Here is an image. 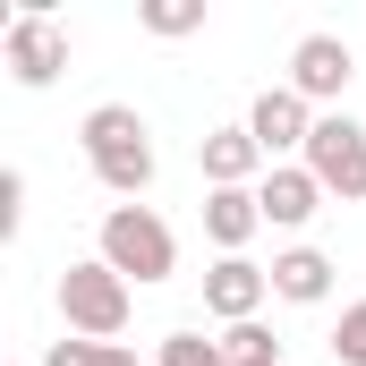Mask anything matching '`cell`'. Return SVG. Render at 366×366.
Here are the masks:
<instances>
[{
    "label": "cell",
    "instance_id": "cell-1",
    "mask_svg": "<svg viewBox=\"0 0 366 366\" xmlns=\"http://www.w3.org/2000/svg\"><path fill=\"white\" fill-rule=\"evenodd\" d=\"M77 145H86V162H94V179L111 187V196H145L154 187V137H145V119L128 111V102H94L86 111V128H77Z\"/></svg>",
    "mask_w": 366,
    "mask_h": 366
},
{
    "label": "cell",
    "instance_id": "cell-2",
    "mask_svg": "<svg viewBox=\"0 0 366 366\" xmlns=\"http://www.w3.org/2000/svg\"><path fill=\"white\" fill-rule=\"evenodd\" d=\"M102 264L145 290V281L179 273V239H171V222H162L154 204H111V213H102Z\"/></svg>",
    "mask_w": 366,
    "mask_h": 366
},
{
    "label": "cell",
    "instance_id": "cell-3",
    "mask_svg": "<svg viewBox=\"0 0 366 366\" xmlns=\"http://www.w3.org/2000/svg\"><path fill=\"white\" fill-rule=\"evenodd\" d=\"M60 315H69L77 341H119V332H128V281L111 273L102 256L69 264V273H60Z\"/></svg>",
    "mask_w": 366,
    "mask_h": 366
},
{
    "label": "cell",
    "instance_id": "cell-4",
    "mask_svg": "<svg viewBox=\"0 0 366 366\" xmlns=\"http://www.w3.org/2000/svg\"><path fill=\"white\" fill-rule=\"evenodd\" d=\"M298 162L315 171V187H324V196H341V204H358V196H366V128L350 119V111H324Z\"/></svg>",
    "mask_w": 366,
    "mask_h": 366
},
{
    "label": "cell",
    "instance_id": "cell-5",
    "mask_svg": "<svg viewBox=\"0 0 366 366\" xmlns=\"http://www.w3.org/2000/svg\"><path fill=\"white\" fill-rule=\"evenodd\" d=\"M0 60H9V77L17 86H60V69H69V34L43 17V9H17L9 17V34H0Z\"/></svg>",
    "mask_w": 366,
    "mask_h": 366
},
{
    "label": "cell",
    "instance_id": "cell-6",
    "mask_svg": "<svg viewBox=\"0 0 366 366\" xmlns=\"http://www.w3.org/2000/svg\"><path fill=\"white\" fill-rule=\"evenodd\" d=\"M350 77H358V51H350L341 34H298V43H290V77H281V86L307 94L315 111H324V102H341Z\"/></svg>",
    "mask_w": 366,
    "mask_h": 366
},
{
    "label": "cell",
    "instance_id": "cell-7",
    "mask_svg": "<svg viewBox=\"0 0 366 366\" xmlns=\"http://www.w3.org/2000/svg\"><path fill=\"white\" fill-rule=\"evenodd\" d=\"M315 102L307 94H290V86H264L256 94V111H247V137L264 145V162H290V154H307V137H315Z\"/></svg>",
    "mask_w": 366,
    "mask_h": 366
},
{
    "label": "cell",
    "instance_id": "cell-8",
    "mask_svg": "<svg viewBox=\"0 0 366 366\" xmlns=\"http://www.w3.org/2000/svg\"><path fill=\"white\" fill-rule=\"evenodd\" d=\"M273 298V264H247V256H222L204 273V315L222 324H256V307Z\"/></svg>",
    "mask_w": 366,
    "mask_h": 366
},
{
    "label": "cell",
    "instance_id": "cell-9",
    "mask_svg": "<svg viewBox=\"0 0 366 366\" xmlns=\"http://www.w3.org/2000/svg\"><path fill=\"white\" fill-rule=\"evenodd\" d=\"M196 171L213 187H256L273 162H264V145H256L247 119H239V128H204V137H196Z\"/></svg>",
    "mask_w": 366,
    "mask_h": 366
},
{
    "label": "cell",
    "instance_id": "cell-10",
    "mask_svg": "<svg viewBox=\"0 0 366 366\" xmlns=\"http://www.w3.org/2000/svg\"><path fill=\"white\" fill-rule=\"evenodd\" d=\"M256 204H264V222H273V230H307V222L324 213V187H315L307 162H273V171L256 179Z\"/></svg>",
    "mask_w": 366,
    "mask_h": 366
},
{
    "label": "cell",
    "instance_id": "cell-11",
    "mask_svg": "<svg viewBox=\"0 0 366 366\" xmlns=\"http://www.w3.org/2000/svg\"><path fill=\"white\" fill-rule=\"evenodd\" d=\"M264 230V204H256V187H213L204 196V239L222 247V256H247V239Z\"/></svg>",
    "mask_w": 366,
    "mask_h": 366
},
{
    "label": "cell",
    "instance_id": "cell-12",
    "mask_svg": "<svg viewBox=\"0 0 366 366\" xmlns=\"http://www.w3.org/2000/svg\"><path fill=\"white\" fill-rule=\"evenodd\" d=\"M273 298L324 307V298H332V256H324V247H281L273 256Z\"/></svg>",
    "mask_w": 366,
    "mask_h": 366
},
{
    "label": "cell",
    "instance_id": "cell-13",
    "mask_svg": "<svg viewBox=\"0 0 366 366\" xmlns=\"http://www.w3.org/2000/svg\"><path fill=\"white\" fill-rule=\"evenodd\" d=\"M222 358L230 366H281V341L264 324H230V332H222Z\"/></svg>",
    "mask_w": 366,
    "mask_h": 366
},
{
    "label": "cell",
    "instance_id": "cell-14",
    "mask_svg": "<svg viewBox=\"0 0 366 366\" xmlns=\"http://www.w3.org/2000/svg\"><path fill=\"white\" fill-rule=\"evenodd\" d=\"M154 366H230V358H222V341H204V332H162Z\"/></svg>",
    "mask_w": 366,
    "mask_h": 366
},
{
    "label": "cell",
    "instance_id": "cell-15",
    "mask_svg": "<svg viewBox=\"0 0 366 366\" xmlns=\"http://www.w3.org/2000/svg\"><path fill=\"white\" fill-rule=\"evenodd\" d=\"M137 17H145V34H196L204 26V0H145Z\"/></svg>",
    "mask_w": 366,
    "mask_h": 366
},
{
    "label": "cell",
    "instance_id": "cell-16",
    "mask_svg": "<svg viewBox=\"0 0 366 366\" xmlns=\"http://www.w3.org/2000/svg\"><path fill=\"white\" fill-rule=\"evenodd\" d=\"M332 358H341V366H366V298L341 307V324H332Z\"/></svg>",
    "mask_w": 366,
    "mask_h": 366
},
{
    "label": "cell",
    "instance_id": "cell-17",
    "mask_svg": "<svg viewBox=\"0 0 366 366\" xmlns=\"http://www.w3.org/2000/svg\"><path fill=\"white\" fill-rule=\"evenodd\" d=\"M17 222H26V179H17V171H0V239H9Z\"/></svg>",
    "mask_w": 366,
    "mask_h": 366
},
{
    "label": "cell",
    "instance_id": "cell-18",
    "mask_svg": "<svg viewBox=\"0 0 366 366\" xmlns=\"http://www.w3.org/2000/svg\"><path fill=\"white\" fill-rule=\"evenodd\" d=\"M111 366H137V358H128V350H119V341H111Z\"/></svg>",
    "mask_w": 366,
    "mask_h": 366
}]
</instances>
